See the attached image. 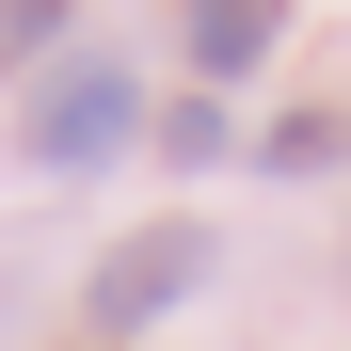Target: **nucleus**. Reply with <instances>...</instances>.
<instances>
[{"label": "nucleus", "mask_w": 351, "mask_h": 351, "mask_svg": "<svg viewBox=\"0 0 351 351\" xmlns=\"http://www.w3.org/2000/svg\"><path fill=\"white\" fill-rule=\"evenodd\" d=\"M208 287V223H144V240L96 256V335H144L160 304H192Z\"/></svg>", "instance_id": "f03ea898"}, {"label": "nucleus", "mask_w": 351, "mask_h": 351, "mask_svg": "<svg viewBox=\"0 0 351 351\" xmlns=\"http://www.w3.org/2000/svg\"><path fill=\"white\" fill-rule=\"evenodd\" d=\"M223 144H240V128H223V96H176V112H160V160H223Z\"/></svg>", "instance_id": "20e7f679"}, {"label": "nucleus", "mask_w": 351, "mask_h": 351, "mask_svg": "<svg viewBox=\"0 0 351 351\" xmlns=\"http://www.w3.org/2000/svg\"><path fill=\"white\" fill-rule=\"evenodd\" d=\"M271 32H287V0H192V16H176V48H192L208 80H256Z\"/></svg>", "instance_id": "7ed1b4c3"}, {"label": "nucleus", "mask_w": 351, "mask_h": 351, "mask_svg": "<svg viewBox=\"0 0 351 351\" xmlns=\"http://www.w3.org/2000/svg\"><path fill=\"white\" fill-rule=\"evenodd\" d=\"M319 160H351V128H335V112H287V128H271V176H319Z\"/></svg>", "instance_id": "39448f33"}, {"label": "nucleus", "mask_w": 351, "mask_h": 351, "mask_svg": "<svg viewBox=\"0 0 351 351\" xmlns=\"http://www.w3.org/2000/svg\"><path fill=\"white\" fill-rule=\"evenodd\" d=\"M48 32H64V0H0V64H32Z\"/></svg>", "instance_id": "423d86ee"}, {"label": "nucleus", "mask_w": 351, "mask_h": 351, "mask_svg": "<svg viewBox=\"0 0 351 351\" xmlns=\"http://www.w3.org/2000/svg\"><path fill=\"white\" fill-rule=\"evenodd\" d=\"M128 128H144V80L128 64H48V96H32V160L48 176H96Z\"/></svg>", "instance_id": "f257e3e1"}]
</instances>
